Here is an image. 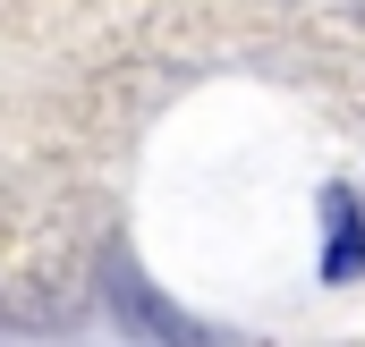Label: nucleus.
Instances as JSON below:
<instances>
[{
    "instance_id": "nucleus-1",
    "label": "nucleus",
    "mask_w": 365,
    "mask_h": 347,
    "mask_svg": "<svg viewBox=\"0 0 365 347\" xmlns=\"http://www.w3.org/2000/svg\"><path fill=\"white\" fill-rule=\"evenodd\" d=\"M323 212H331V246H323V279H357V271H365V246H357V203H349V195H331Z\"/></svg>"
}]
</instances>
